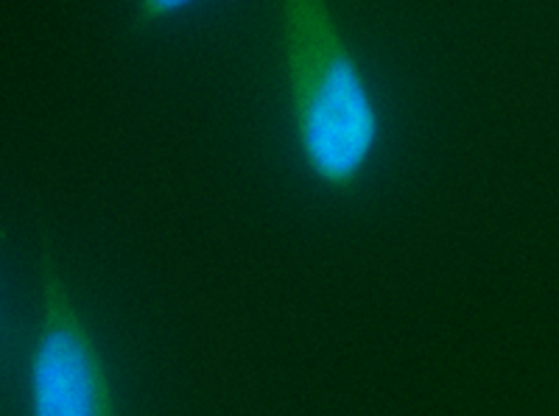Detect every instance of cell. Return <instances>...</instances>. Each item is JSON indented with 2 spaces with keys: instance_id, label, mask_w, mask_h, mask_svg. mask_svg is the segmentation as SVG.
Here are the masks:
<instances>
[{
  "instance_id": "cell-1",
  "label": "cell",
  "mask_w": 559,
  "mask_h": 416,
  "mask_svg": "<svg viewBox=\"0 0 559 416\" xmlns=\"http://www.w3.org/2000/svg\"><path fill=\"white\" fill-rule=\"evenodd\" d=\"M294 138L313 177L353 193L381 138L372 90L328 0H280Z\"/></svg>"
},
{
  "instance_id": "cell-2",
  "label": "cell",
  "mask_w": 559,
  "mask_h": 416,
  "mask_svg": "<svg viewBox=\"0 0 559 416\" xmlns=\"http://www.w3.org/2000/svg\"><path fill=\"white\" fill-rule=\"evenodd\" d=\"M39 324L26 364L28 416H118L96 335L73 302L51 240L39 252Z\"/></svg>"
},
{
  "instance_id": "cell-3",
  "label": "cell",
  "mask_w": 559,
  "mask_h": 416,
  "mask_svg": "<svg viewBox=\"0 0 559 416\" xmlns=\"http://www.w3.org/2000/svg\"><path fill=\"white\" fill-rule=\"evenodd\" d=\"M193 3H197V0H138L132 28L134 32H143V28L154 26L159 20L171 17V14H179L182 9L193 7Z\"/></svg>"
}]
</instances>
